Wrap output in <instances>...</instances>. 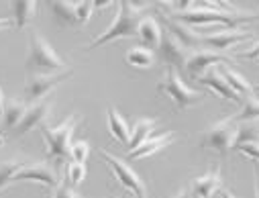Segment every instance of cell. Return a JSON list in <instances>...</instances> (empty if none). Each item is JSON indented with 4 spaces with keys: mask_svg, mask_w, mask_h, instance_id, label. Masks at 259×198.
I'll return each instance as SVG.
<instances>
[{
    "mask_svg": "<svg viewBox=\"0 0 259 198\" xmlns=\"http://www.w3.org/2000/svg\"><path fill=\"white\" fill-rule=\"evenodd\" d=\"M25 68L29 76H47V74H57L68 70L70 65L57 55V51L51 47L47 39H43L39 33H31Z\"/></svg>",
    "mask_w": 259,
    "mask_h": 198,
    "instance_id": "6da1fadb",
    "label": "cell"
},
{
    "mask_svg": "<svg viewBox=\"0 0 259 198\" xmlns=\"http://www.w3.org/2000/svg\"><path fill=\"white\" fill-rule=\"evenodd\" d=\"M141 13L135 11L131 5L126 3V0H118V13L114 17V21L110 23V27L100 35L96 37L88 47L86 51H94L106 43H112L116 39H128V37H135L137 35V25L141 21Z\"/></svg>",
    "mask_w": 259,
    "mask_h": 198,
    "instance_id": "7a4b0ae2",
    "label": "cell"
},
{
    "mask_svg": "<svg viewBox=\"0 0 259 198\" xmlns=\"http://www.w3.org/2000/svg\"><path fill=\"white\" fill-rule=\"evenodd\" d=\"M80 125V114L74 112L72 116H68L61 125L57 127H49V125H41V133L47 145V153L55 164L66 162L70 155V145H72V137L76 133V129Z\"/></svg>",
    "mask_w": 259,
    "mask_h": 198,
    "instance_id": "3957f363",
    "label": "cell"
},
{
    "mask_svg": "<svg viewBox=\"0 0 259 198\" xmlns=\"http://www.w3.org/2000/svg\"><path fill=\"white\" fill-rule=\"evenodd\" d=\"M176 21H182L190 27H221V29H235L237 25L245 23V21H253L257 19L255 13H243V15H233V13H225V11H214V9H190V11H182L178 15H171Z\"/></svg>",
    "mask_w": 259,
    "mask_h": 198,
    "instance_id": "277c9868",
    "label": "cell"
},
{
    "mask_svg": "<svg viewBox=\"0 0 259 198\" xmlns=\"http://www.w3.org/2000/svg\"><path fill=\"white\" fill-rule=\"evenodd\" d=\"M157 90L161 94H165L174 102V106L180 108V110L192 108V106H196V104H200L204 100V94L200 90H192L182 80V76L178 74V70L174 68V65H167L165 68V74L157 84Z\"/></svg>",
    "mask_w": 259,
    "mask_h": 198,
    "instance_id": "5b68a950",
    "label": "cell"
},
{
    "mask_svg": "<svg viewBox=\"0 0 259 198\" xmlns=\"http://www.w3.org/2000/svg\"><path fill=\"white\" fill-rule=\"evenodd\" d=\"M98 153H100V157L104 160V164L110 168V172L114 174V178H116V182H118L120 186H124L128 192H133L135 198H147L145 182L133 172V168L128 166L124 160H120L118 155L108 153L106 149H100Z\"/></svg>",
    "mask_w": 259,
    "mask_h": 198,
    "instance_id": "8992f818",
    "label": "cell"
},
{
    "mask_svg": "<svg viewBox=\"0 0 259 198\" xmlns=\"http://www.w3.org/2000/svg\"><path fill=\"white\" fill-rule=\"evenodd\" d=\"M19 182H37L47 190H55L59 186V176L49 162H27L21 164V168L15 172L11 180V184H19Z\"/></svg>",
    "mask_w": 259,
    "mask_h": 198,
    "instance_id": "52a82bcc",
    "label": "cell"
},
{
    "mask_svg": "<svg viewBox=\"0 0 259 198\" xmlns=\"http://www.w3.org/2000/svg\"><path fill=\"white\" fill-rule=\"evenodd\" d=\"M235 131H237V123H233L231 116H227V118L219 121L217 125H212L204 131L200 147L214 149L221 155H225L229 149L235 147Z\"/></svg>",
    "mask_w": 259,
    "mask_h": 198,
    "instance_id": "ba28073f",
    "label": "cell"
},
{
    "mask_svg": "<svg viewBox=\"0 0 259 198\" xmlns=\"http://www.w3.org/2000/svg\"><path fill=\"white\" fill-rule=\"evenodd\" d=\"M231 61H233V57L227 55V53H221V51H214V49H208V47H196V49L190 51L184 70L188 72V76L192 80H198L206 70L212 68V65L231 63Z\"/></svg>",
    "mask_w": 259,
    "mask_h": 198,
    "instance_id": "9c48e42d",
    "label": "cell"
},
{
    "mask_svg": "<svg viewBox=\"0 0 259 198\" xmlns=\"http://www.w3.org/2000/svg\"><path fill=\"white\" fill-rule=\"evenodd\" d=\"M72 76H74L72 68L57 72V74H47V76H29V80L25 84V102L33 104V102H39V100L47 98L51 90H55L59 84H63Z\"/></svg>",
    "mask_w": 259,
    "mask_h": 198,
    "instance_id": "30bf717a",
    "label": "cell"
},
{
    "mask_svg": "<svg viewBox=\"0 0 259 198\" xmlns=\"http://www.w3.org/2000/svg\"><path fill=\"white\" fill-rule=\"evenodd\" d=\"M51 108H53V104H51L49 98H43L39 102L29 104L25 114H23V118H21V123L13 129V135L15 137H23V135L29 133V131H33L35 127H41L47 121V116L51 114Z\"/></svg>",
    "mask_w": 259,
    "mask_h": 198,
    "instance_id": "8fae6325",
    "label": "cell"
},
{
    "mask_svg": "<svg viewBox=\"0 0 259 198\" xmlns=\"http://www.w3.org/2000/svg\"><path fill=\"white\" fill-rule=\"evenodd\" d=\"M192 49H188L186 45H182L169 31H165L161 35V41H159V47H157V53L159 57L167 63V65H174V68H184L186 65V59L190 55Z\"/></svg>",
    "mask_w": 259,
    "mask_h": 198,
    "instance_id": "7c38bea8",
    "label": "cell"
},
{
    "mask_svg": "<svg viewBox=\"0 0 259 198\" xmlns=\"http://www.w3.org/2000/svg\"><path fill=\"white\" fill-rule=\"evenodd\" d=\"M200 37H202V43H204L208 49H214V51L225 53L227 49L235 47L237 43L249 39L251 33L239 31V29H217L214 33H204V35H200Z\"/></svg>",
    "mask_w": 259,
    "mask_h": 198,
    "instance_id": "4fadbf2b",
    "label": "cell"
},
{
    "mask_svg": "<svg viewBox=\"0 0 259 198\" xmlns=\"http://www.w3.org/2000/svg\"><path fill=\"white\" fill-rule=\"evenodd\" d=\"M174 141H176L174 131H165V133L155 131V133H151L139 147H135L133 151H128V160H145L149 155H155L157 151L167 149L169 145H174Z\"/></svg>",
    "mask_w": 259,
    "mask_h": 198,
    "instance_id": "5bb4252c",
    "label": "cell"
},
{
    "mask_svg": "<svg viewBox=\"0 0 259 198\" xmlns=\"http://www.w3.org/2000/svg\"><path fill=\"white\" fill-rule=\"evenodd\" d=\"M223 188V176H221V168H214L198 178L192 180L190 192L194 198H212L214 192H219Z\"/></svg>",
    "mask_w": 259,
    "mask_h": 198,
    "instance_id": "9a60e30c",
    "label": "cell"
},
{
    "mask_svg": "<svg viewBox=\"0 0 259 198\" xmlns=\"http://www.w3.org/2000/svg\"><path fill=\"white\" fill-rule=\"evenodd\" d=\"M165 31H169L188 49H196L202 43V37H200V33L196 29L182 23V21H176L174 17H165Z\"/></svg>",
    "mask_w": 259,
    "mask_h": 198,
    "instance_id": "2e32d148",
    "label": "cell"
},
{
    "mask_svg": "<svg viewBox=\"0 0 259 198\" xmlns=\"http://www.w3.org/2000/svg\"><path fill=\"white\" fill-rule=\"evenodd\" d=\"M198 82L204 86V88H208V90H212L214 94H219L221 98H225V100H231V102H241V96H237L233 90H231V86L225 82V78L221 76V72H219V68L214 70V68H210V70H206L200 78H198Z\"/></svg>",
    "mask_w": 259,
    "mask_h": 198,
    "instance_id": "e0dca14e",
    "label": "cell"
},
{
    "mask_svg": "<svg viewBox=\"0 0 259 198\" xmlns=\"http://www.w3.org/2000/svg\"><path fill=\"white\" fill-rule=\"evenodd\" d=\"M45 7L51 19L59 27L76 25V3L74 0H45Z\"/></svg>",
    "mask_w": 259,
    "mask_h": 198,
    "instance_id": "ac0fdd59",
    "label": "cell"
},
{
    "mask_svg": "<svg viewBox=\"0 0 259 198\" xmlns=\"http://www.w3.org/2000/svg\"><path fill=\"white\" fill-rule=\"evenodd\" d=\"M161 35H163V31H161V27H159V23H157L155 17H143V19L139 21V25H137V35H135V37L141 41V45H145V47L157 51L159 41H161Z\"/></svg>",
    "mask_w": 259,
    "mask_h": 198,
    "instance_id": "d6986e66",
    "label": "cell"
},
{
    "mask_svg": "<svg viewBox=\"0 0 259 198\" xmlns=\"http://www.w3.org/2000/svg\"><path fill=\"white\" fill-rule=\"evenodd\" d=\"M9 3H11L15 29H25L37 15V3L39 0H9Z\"/></svg>",
    "mask_w": 259,
    "mask_h": 198,
    "instance_id": "ffe728a7",
    "label": "cell"
},
{
    "mask_svg": "<svg viewBox=\"0 0 259 198\" xmlns=\"http://www.w3.org/2000/svg\"><path fill=\"white\" fill-rule=\"evenodd\" d=\"M124 61L137 70H151L155 63V51L145 45H133L124 53Z\"/></svg>",
    "mask_w": 259,
    "mask_h": 198,
    "instance_id": "44dd1931",
    "label": "cell"
},
{
    "mask_svg": "<svg viewBox=\"0 0 259 198\" xmlns=\"http://www.w3.org/2000/svg\"><path fill=\"white\" fill-rule=\"evenodd\" d=\"M106 116H108L110 137L116 139V141L122 143V145H128V139H131V129H128V125H126V121L122 118V114H120L114 106H108Z\"/></svg>",
    "mask_w": 259,
    "mask_h": 198,
    "instance_id": "7402d4cb",
    "label": "cell"
},
{
    "mask_svg": "<svg viewBox=\"0 0 259 198\" xmlns=\"http://www.w3.org/2000/svg\"><path fill=\"white\" fill-rule=\"evenodd\" d=\"M219 72H221V76L225 78V82L231 86V90L237 94V96H247V94H251L253 92V86H251V82L249 80H245L239 72H235V70H231V65L229 63H221L219 65Z\"/></svg>",
    "mask_w": 259,
    "mask_h": 198,
    "instance_id": "603a6c76",
    "label": "cell"
},
{
    "mask_svg": "<svg viewBox=\"0 0 259 198\" xmlns=\"http://www.w3.org/2000/svg\"><path fill=\"white\" fill-rule=\"evenodd\" d=\"M155 127H157V118L153 116H141L135 121V127H133V133H131V139H128V149H135L139 147L151 133H155Z\"/></svg>",
    "mask_w": 259,
    "mask_h": 198,
    "instance_id": "cb8c5ba5",
    "label": "cell"
},
{
    "mask_svg": "<svg viewBox=\"0 0 259 198\" xmlns=\"http://www.w3.org/2000/svg\"><path fill=\"white\" fill-rule=\"evenodd\" d=\"M233 123H251V121H259V96L255 92L247 94L241 98V108L239 112H235L231 116Z\"/></svg>",
    "mask_w": 259,
    "mask_h": 198,
    "instance_id": "d4e9b609",
    "label": "cell"
},
{
    "mask_svg": "<svg viewBox=\"0 0 259 198\" xmlns=\"http://www.w3.org/2000/svg\"><path fill=\"white\" fill-rule=\"evenodd\" d=\"M27 106H29V104H27L25 100H19V98L7 100V102H5V112H3V127L9 129V131H13V129L21 123V118H23Z\"/></svg>",
    "mask_w": 259,
    "mask_h": 198,
    "instance_id": "484cf974",
    "label": "cell"
},
{
    "mask_svg": "<svg viewBox=\"0 0 259 198\" xmlns=\"http://www.w3.org/2000/svg\"><path fill=\"white\" fill-rule=\"evenodd\" d=\"M243 143H259V123L257 121L239 123L237 125V131H235V147H239Z\"/></svg>",
    "mask_w": 259,
    "mask_h": 198,
    "instance_id": "4316f807",
    "label": "cell"
},
{
    "mask_svg": "<svg viewBox=\"0 0 259 198\" xmlns=\"http://www.w3.org/2000/svg\"><path fill=\"white\" fill-rule=\"evenodd\" d=\"M19 168H21V162H17V160H9V162L0 164V192H3V190L11 184L15 172H17Z\"/></svg>",
    "mask_w": 259,
    "mask_h": 198,
    "instance_id": "83f0119b",
    "label": "cell"
},
{
    "mask_svg": "<svg viewBox=\"0 0 259 198\" xmlns=\"http://www.w3.org/2000/svg\"><path fill=\"white\" fill-rule=\"evenodd\" d=\"M86 164H76V162H72V164H68V170H66V176H68V180H70V184H72V188H76V186H80L84 180H86Z\"/></svg>",
    "mask_w": 259,
    "mask_h": 198,
    "instance_id": "f1b7e54d",
    "label": "cell"
},
{
    "mask_svg": "<svg viewBox=\"0 0 259 198\" xmlns=\"http://www.w3.org/2000/svg\"><path fill=\"white\" fill-rule=\"evenodd\" d=\"M94 13V5L92 0H78L76 3V25H88V21L92 19Z\"/></svg>",
    "mask_w": 259,
    "mask_h": 198,
    "instance_id": "f546056e",
    "label": "cell"
},
{
    "mask_svg": "<svg viewBox=\"0 0 259 198\" xmlns=\"http://www.w3.org/2000/svg\"><path fill=\"white\" fill-rule=\"evenodd\" d=\"M90 155V143L88 141H76L70 145V157L76 164H86Z\"/></svg>",
    "mask_w": 259,
    "mask_h": 198,
    "instance_id": "4dcf8cb0",
    "label": "cell"
},
{
    "mask_svg": "<svg viewBox=\"0 0 259 198\" xmlns=\"http://www.w3.org/2000/svg\"><path fill=\"white\" fill-rule=\"evenodd\" d=\"M51 198H82V194L76 192V188H72V186H68V184H61V182H59V186L53 190V196H51Z\"/></svg>",
    "mask_w": 259,
    "mask_h": 198,
    "instance_id": "1f68e13d",
    "label": "cell"
},
{
    "mask_svg": "<svg viewBox=\"0 0 259 198\" xmlns=\"http://www.w3.org/2000/svg\"><path fill=\"white\" fill-rule=\"evenodd\" d=\"M235 151H239V153H243V155L259 162V143H243V145L235 147Z\"/></svg>",
    "mask_w": 259,
    "mask_h": 198,
    "instance_id": "d6a6232c",
    "label": "cell"
},
{
    "mask_svg": "<svg viewBox=\"0 0 259 198\" xmlns=\"http://www.w3.org/2000/svg\"><path fill=\"white\" fill-rule=\"evenodd\" d=\"M204 3L212 5V7H219V11H225V13H233V15H243L231 0H204Z\"/></svg>",
    "mask_w": 259,
    "mask_h": 198,
    "instance_id": "836d02e7",
    "label": "cell"
},
{
    "mask_svg": "<svg viewBox=\"0 0 259 198\" xmlns=\"http://www.w3.org/2000/svg\"><path fill=\"white\" fill-rule=\"evenodd\" d=\"M5 102H7V98H5L3 86H0V143L5 141V139H3V112H5Z\"/></svg>",
    "mask_w": 259,
    "mask_h": 198,
    "instance_id": "e575fe53",
    "label": "cell"
},
{
    "mask_svg": "<svg viewBox=\"0 0 259 198\" xmlns=\"http://www.w3.org/2000/svg\"><path fill=\"white\" fill-rule=\"evenodd\" d=\"M241 57H245V59H259V41L251 49H247L245 53H241Z\"/></svg>",
    "mask_w": 259,
    "mask_h": 198,
    "instance_id": "d590c367",
    "label": "cell"
},
{
    "mask_svg": "<svg viewBox=\"0 0 259 198\" xmlns=\"http://www.w3.org/2000/svg\"><path fill=\"white\" fill-rule=\"evenodd\" d=\"M92 5H94V11H104L114 5V0H92Z\"/></svg>",
    "mask_w": 259,
    "mask_h": 198,
    "instance_id": "8d00e7d4",
    "label": "cell"
},
{
    "mask_svg": "<svg viewBox=\"0 0 259 198\" xmlns=\"http://www.w3.org/2000/svg\"><path fill=\"white\" fill-rule=\"evenodd\" d=\"M126 3L131 5L135 11H139V13H141L143 9H147V7H149V0H126Z\"/></svg>",
    "mask_w": 259,
    "mask_h": 198,
    "instance_id": "74e56055",
    "label": "cell"
},
{
    "mask_svg": "<svg viewBox=\"0 0 259 198\" xmlns=\"http://www.w3.org/2000/svg\"><path fill=\"white\" fill-rule=\"evenodd\" d=\"M194 3H196V0H176V7H178L180 13H182V11H190Z\"/></svg>",
    "mask_w": 259,
    "mask_h": 198,
    "instance_id": "f35d334b",
    "label": "cell"
},
{
    "mask_svg": "<svg viewBox=\"0 0 259 198\" xmlns=\"http://www.w3.org/2000/svg\"><path fill=\"white\" fill-rule=\"evenodd\" d=\"M9 27H15V25H13V19H0V31L9 29Z\"/></svg>",
    "mask_w": 259,
    "mask_h": 198,
    "instance_id": "ab89813d",
    "label": "cell"
},
{
    "mask_svg": "<svg viewBox=\"0 0 259 198\" xmlns=\"http://www.w3.org/2000/svg\"><path fill=\"white\" fill-rule=\"evenodd\" d=\"M219 194H221V198H237V196H235L233 192H229L227 188H221V190H219Z\"/></svg>",
    "mask_w": 259,
    "mask_h": 198,
    "instance_id": "60d3db41",
    "label": "cell"
},
{
    "mask_svg": "<svg viewBox=\"0 0 259 198\" xmlns=\"http://www.w3.org/2000/svg\"><path fill=\"white\" fill-rule=\"evenodd\" d=\"M176 198H194V196H192V192H190V188H186V190H182V192H180V194H178Z\"/></svg>",
    "mask_w": 259,
    "mask_h": 198,
    "instance_id": "b9f144b4",
    "label": "cell"
},
{
    "mask_svg": "<svg viewBox=\"0 0 259 198\" xmlns=\"http://www.w3.org/2000/svg\"><path fill=\"white\" fill-rule=\"evenodd\" d=\"M255 178H257V186H255V198H259V166H255Z\"/></svg>",
    "mask_w": 259,
    "mask_h": 198,
    "instance_id": "7bdbcfd3",
    "label": "cell"
},
{
    "mask_svg": "<svg viewBox=\"0 0 259 198\" xmlns=\"http://www.w3.org/2000/svg\"><path fill=\"white\" fill-rule=\"evenodd\" d=\"M159 3H165V5H171V3H176V0H159Z\"/></svg>",
    "mask_w": 259,
    "mask_h": 198,
    "instance_id": "ee69618b",
    "label": "cell"
},
{
    "mask_svg": "<svg viewBox=\"0 0 259 198\" xmlns=\"http://www.w3.org/2000/svg\"><path fill=\"white\" fill-rule=\"evenodd\" d=\"M253 92H257V94H259V88H255V90H253Z\"/></svg>",
    "mask_w": 259,
    "mask_h": 198,
    "instance_id": "f6af8a7d",
    "label": "cell"
},
{
    "mask_svg": "<svg viewBox=\"0 0 259 198\" xmlns=\"http://www.w3.org/2000/svg\"><path fill=\"white\" fill-rule=\"evenodd\" d=\"M257 19H259V15H257ZM257 27H259V25H257Z\"/></svg>",
    "mask_w": 259,
    "mask_h": 198,
    "instance_id": "bcb514c9",
    "label": "cell"
},
{
    "mask_svg": "<svg viewBox=\"0 0 259 198\" xmlns=\"http://www.w3.org/2000/svg\"><path fill=\"white\" fill-rule=\"evenodd\" d=\"M120 198H126V196H120Z\"/></svg>",
    "mask_w": 259,
    "mask_h": 198,
    "instance_id": "7dc6e473",
    "label": "cell"
},
{
    "mask_svg": "<svg viewBox=\"0 0 259 198\" xmlns=\"http://www.w3.org/2000/svg\"><path fill=\"white\" fill-rule=\"evenodd\" d=\"M0 145H3V143H0Z\"/></svg>",
    "mask_w": 259,
    "mask_h": 198,
    "instance_id": "c3c4849f",
    "label": "cell"
}]
</instances>
